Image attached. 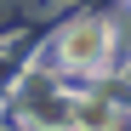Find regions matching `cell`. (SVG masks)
<instances>
[{
    "label": "cell",
    "mask_w": 131,
    "mask_h": 131,
    "mask_svg": "<svg viewBox=\"0 0 131 131\" xmlns=\"http://www.w3.org/2000/svg\"><path fill=\"white\" fill-rule=\"evenodd\" d=\"M103 57H108V29L97 23V17L63 29V63H69V69H97Z\"/></svg>",
    "instance_id": "6da1fadb"
},
{
    "label": "cell",
    "mask_w": 131,
    "mask_h": 131,
    "mask_svg": "<svg viewBox=\"0 0 131 131\" xmlns=\"http://www.w3.org/2000/svg\"><path fill=\"white\" fill-rule=\"evenodd\" d=\"M69 120H74L80 131H114V103L85 97V103H74V108H69Z\"/></svg>",
    "instance_id": "7a4b0ae2"
}]
</instances>
